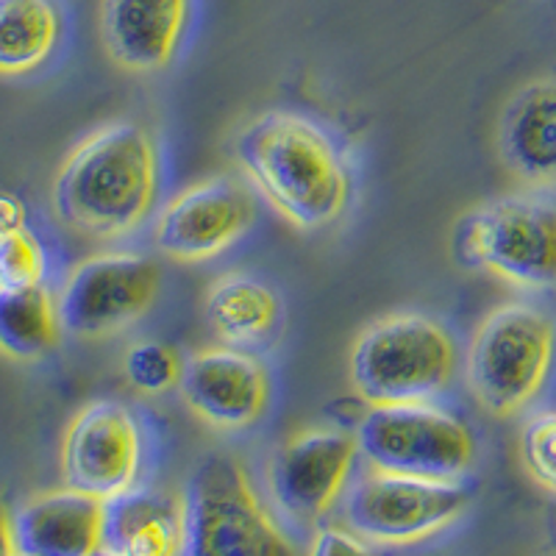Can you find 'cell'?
Listing matches in <instances>:
<instances>
[{"mask_svg": "<svg viewBox=\"0 0 556 556\" xmlns=\"http://www.w3.org/2000/svg\"><path fill=\"white\" fill-rule=\"evenodd\" d=\"M235 162L253 192L301 231L337 223L354 198L345 148L306 114L273 109L253 117L237 134Z\"/></svg>", "mask_w": 556, "mask_h": 556, "instance_id": "cell-1", "label": "cell"}, {"mask_svg": "<svg viewBox=\"0 0 556 556\" xmlns=\"http://www.w3.org/2000/svg\"><path fill=\"white\" fill-rule=\"evenodd\" d=\"M165 162L159 139L137 121H112L78 142L51 187L53 212L96 240H126L159 212Z\"/></svg>", "mask_w": 556, "mask_h": 556, "instance_id": "cell-2", "label": "cell"}, {"mask_svg": "<svg viewBox=\"0 0 556 556\" xmlns=\"http://www.w3.org/2000/svg\"><path fill=\"white\" fill-rule=\"evenodd\" d=\"M459 367L456 334L424 312L379 317L348 354V379L367 406L440 401L456 384Z\"/></svg>", "mask_w": 556, "mask_h": 556, "instance_id": "cell-3", "label": "cell"}, {"mask_svg": "<svg viewBox=\"0 0 556 556\" xmlns=\"http://www.w3.org/2000/svg\"><path fill=\"white\" fill-rule=\"evenodd\" d=\"M184 495L187 556H304L231 451L203 456Z\"/></svg>", "mask_w": 556, "mask_h": 556, "instance_id": "cell-4", "label": "cell"}, {"mask_svg": "<svg viewBox=\"0 0 556 556\" xmlns=\"http://www.w3.org/2000/svg\"><path fill=\"white\" fill-rule=\"evenodd\" d=\"M556 365V320L534 304L513 301L481 317L465 354V381L484 412L513 417L548 387Z\"/></svg>", "mask_w": 556, "mask_h": 556, "instance_id": "cell-5", "label": "cell"}, {"mask_svg": "<svg viewBox=\"0 0 556 556\" xmlns=\"http://www.w3.org/2000/svg\"><path fill=\"white\" fill-rule=\"evenodd\" d=\"M354 431L367 468L387 473L465 481L479 459L473 426L440 401L367 406Z\"/></svg>", "mask_w": 556, "mask_h": 556, "instance_id": "cell-6", "label": "cell"}, {"mask_svg": "<svg viewBox=\"0 0 556 556\" xmlns=\"http://www.w3.org/2000/svg\"><path fill=\"white\" fill-rule=\"evenodd\" d=\"M473 504L468 481L420 479L367 468L340 501L342 523L365 543L406 548L454 529Z\"/></svg>", "mask_w": 556, "mask_h": 556, "instance_id": "cell-7", "label": "cell"}, {"mask_svg": "<svg viewBox=\"0 0 556 556\" xmlns=\"http://www.w3.org/2000/svg\"><path fill=\"white\" fill-rule=\"evenodd\" d=\"M459 251L518 290H556V198L515 192L479 203L462 220Z\"/></svg>", "mask_w": 556, "mask_h": 556, "instance_id": "cell-8", "label": "cell"}, {"mask_svg": "<svg viewBox=\"0 0 556 556\" xmlns=\"http://www.w3.org/2000/svg\"><path fill=\"white\" fill-rule=\"evenodd\" d=\"M146 465L148 429L134 406L101 399L73 415L62 440L64 484L114 501L142 486Z\"/></svg>", "mask_w": 556, "mask_h": 556, "instance_id": "cell-9", "label": "cell"}, {"mask_svg": "<svg viewBox=\"0 0 556 556\" xmlns=\"http://www.w3.org/2000/svg\"><path fill=\"white\" fill-rule=\"evenodd\" d=\"M162 267L137 251L87 256L70 270L59 292V315L67 334L81 340L121 334L156 306Z\"/></svg>", "mask_w": 556, "mask_h": 556, "instance_id": "cell-10", "label": "cell"}, {"mask_svg": "<svg viewBox=\"0 0 556 556\" xmlns=\"http://www.w3.org/2000/svg\"><path fill=\"white\" fill-rule=\"evenodd\" d=\"M256 217L260 201L245 178H203L162 203L153 217V245L165 260L201 265L245 240Z\"/></svg>", "mask_w": 556, "mask_h": 556, "instance_id": "cell-11", "label": "cell"}, {"mask_svg": "<svg viewBox=\"0 0 556 556\" xmlns=\"http://www.w3.org/2000/svg\"><path fill=\"white\" fill-rule=\"evenodd\" d=\"M362 459L356 431L301 429L278 445L267 465V490L290 523L315 526L342 501Z\"/></svg>", "mask_w": 556, "mask_h": 556, "instance_id": "cell-12", "label": "cell"}, {"mask_svg": "<svg viewBox=\"0 0 556 556\" xmlns=\"http://www.w3.org/2000/svg\"><path fill=\"white\" fill-rule=\"evenodd\" d=\"M184 406L215 431H248L267 415L273 379L253 351L231 345L203 348L184 365Z\"/></svg>", "mask_w": 556, "mask_h": 556, "instance_id": "cell-13", "label": "cell"}, {"mask_svg": "<svg viewBox=\"0 0 556 556\" xmlns=\"http://www.w3.org/2000/svg\"><path fill=\"white\" fill-rule=\"evenodd\" d=\"M190 26V0H101V42L126 73L170 67Z\"/></svg>", "mask_w": 556, "mask_h": 556, "instance_id": "cell-14", "label": "cell"}, {"mask_svg": "<svg viewBox=\"0 0 556 556\" xmlns=\"http://www.w3.org/2000/svg\"><path fill=\"white\" fill-rule=\"evenodd\" d=\"M20 556H101L106 551V501L64 484L14 513Z\"/></svg>", "mask_w": 556, "mask_h": 556, "instance_id": "cell-15", "label": "cell"}, {"mask_svg": "<svg viewBox=\"0 0 556 556\" xmlns=\"http://www.w3.org/2000/svg\"><path fill=\"white\" fill-rule=\"evenodd\" d=\"M498 153L506 170L529 190L556 187V78L526 84L506 101Z\"/></svg>", "mask_w": 556, "mask_h": 556, "instance_id": "cell-16", "label": "cell"}, {"mask_svg": "<svg viewBox=\"0 0 556 556\" xmlns=\"http://www.w3.org/2000/svg\"><path fill=\"white\" fill-rule=\"evenodd\" d=\"M117 556H187V495L137 486L106 501V551Z\"/></svg>", "mask_w": 556, "mask_h": 556, "instance_id": "cell-17", "label": "cell"}, {"mask_svg": "<svg viewBox=\"0 0 556 556\" xmlns=\"http://www.w3.org/2000/svg\"><path fill=\"white\" fill-rule=\"evenodd\" d=\"M203 315L220 345L260 351L281 329L285 304L265 278L231 270L217 276L203 298Z\"/></svg>", "mask_w": 556, "mask_h": 556, "instance_id": "cell-18", "label": "cell"}, {"mask_svg": "<svg viewBox=\"0 0 556 556\" xmlns=\"http://www.w3.org/2000/svg\"><path fill=\"white\" fill-rule=\"evenodd\" d=\"M62 334L59 298L48 287H0V354L17 362L42 359Z\"/></svg>", "mask_w": 556, "mask_h": 556, "instance_id": "cell-19", "label": "cell"}, {"mask_svg": "<svg viewBox=\"0 0 556 556\" xmlns=\"http://www.w3.org/2000/svg\"><path fill=\"white\" fill-rule=\"evenodd\" d=\"M62 39V12L53 0H0V76H28Z\"/></svg>", "mask_w": 556, "mask_h": 556, "instance_id": "cell-20", "label": "cell"}, {"mask_svg": "<svg viewBox=\"0 0 556 556\" xmlns=\"http://www.w3.org/2000/svg\"><path fill=\"white\" fill-rule=\"evenodd\" d=\"M187 359L176 345L162 340H137L123 354V376L139 395L156 399L178 390Z\"/></svg>", "mask_w": 556, "mask_h": 556, "instance_id": "cell-21", "label": "cell"}, {"mask_svg": "<svg viewBox=\"0 0 556 556\" xmlns=\"http://www.w3.org/2000/svg\"><path fill=\"white\" fill-rule=\"evenodd\" d=\"M518 456L540 490L556 495V409H540L529 417L518 437Z\"/></svg>", "mask_w": 556, "mask_h": 556, "instance_id": "cell-22", "label": "cell"}, {"mask_svg": "<svg viewBox=\"0 0 556 556\" xmlns=\"http://www.w3.org/2000/svg\"><path fill=\"white\" fill-rule=\"evenodd\" d=\"M48 253L31 228L0 240V287L45 285Z\"/></svg>", "mask_w": 556, "mask_h": 556, "instance_id": "cell-23", "label": "cell"}, {"mask_svg": "<svg viewBox=\"0 0 556 556\" xmlns=\"http://www.w3.org/2000/svg\"><path fill=\"white\" fill-rule=\"evenodd\" d=\"M306 556H376L370 543L356 538L345 526H320Z\"/></svg>", "mask_w": 556, "mask_h": 556, "instance_id": "cell-24", "label": "cell"}, {"mask_svg": "<svg viewBox=\"0 0 556 556\" xmlns=\"http://www.w3.org/2000/svg\"><path fill=\"white\" fill-rule=\"evenodd\" d=\"M23 228H28L23 201L14 198L12 192H0V240L9 235H17Z\"/></svg>", "mask_w": 556, "mask_h": 556, "instance_id": "cell-25", "label": "cell"}, {"mask_svg": "<svg viewBox=\"0 0 556 556\" xmlns=\"http://www.w3.org/2000/svg\"><path fill=\"white\" fill-rule=\"evenodd\" d=\"M0 556H20L17 538H14V513L7 504H0Z\"/></svg>", "mask_w": 556, "mask_h": 556, "instance_id": "cell-26", "label": "cell"}, {"mask_svg": "<svg viewBox=\"0 0 556 556\" xmlns=\"http://www.w3.org/2000/svg\"><path fill=\"white\" fill-rule=\"evenodd\" d=\"M101 556H117V554H101Z\"/></svg>", "mask_w": 556, "mask_h": 556, "instance_id": "cell-27", "label": "cell"}]
</instances>
